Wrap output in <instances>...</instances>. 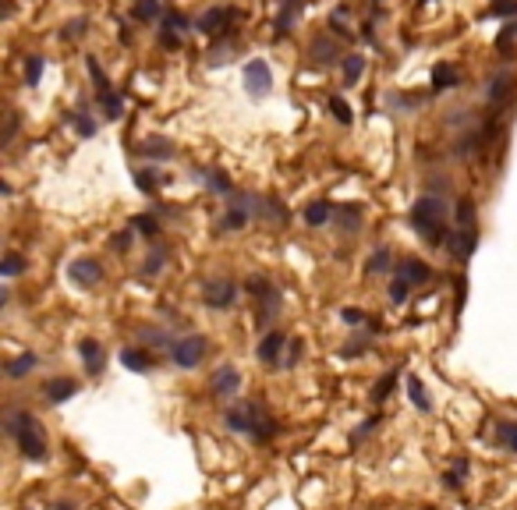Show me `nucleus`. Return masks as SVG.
I'll return each mask as SVG.
<instances>
[{
  "instance_id": "nucleus-26",
  "label": "nucleus",
  "mask_w": 517,
  "mask_h": 510,
  "mask_svg": "<svg viewBox=\"0 0 517 510\" xmlns=\"http://www.w3.org/2000/svg\"><path fill=\"white\" fill-rule=\"evenodd\" d=\"M160 0H138V4H135V11H131V18L135 21H156L160 18Z\"/></svg>"
},
{
  "instance_id": "nucleus-38",
  "label": "nucleus",
  "mask_w": 517,
  "mask_h": 510,
  "mask_svg": "<svg viewBox=\"0 0 517 510\" xmlns=\"http://www.w3.org/2000/svg\"><path fill=\"white\" fill-rule=\"evenodd\" d=\"M408 294H411V284H408L404 277H393V284H390V302L404 305V302H408Z\"/></svg>"
},
{
  "instance_id": "nucleus-19",
  "label": "nucleus",
  "mask_w": 517,
  "mask_h": 510,
  "mask_svg": "<svg viewBox=\"0 0 517 510\" xmlns=\"http://www.w3.org/2000/svg\"><path fill=\"white\" fill-rule=\"evenodd\" d=\"M36 365H39V358H36L33 351H25V354H18V358H15V362H8V376H11V379H21V376L33 372Z\"/></svg>"
},
{
  "instance_id": "nucleus-24",
  "label": "nucleus",
  "mask_w": 517,
  "mask_h": 510,
  "mask_svg": "<svg viewBox=\"0 0 517 510\" xmlns=\"http://www.w3.org/2000/svg\"><path fill=\"white\" fill-rule=\"evenodd\" d=\"M450 85H457V71H453L450 64H436L433 68V89L443 93V89H450Z\"/></svg>"
},
{
  "instance_id": "nucleus-3",
  "label": "nucleus",
  "mask_w": 517,
  "mask_h": 510,
  "mask_svg": "<svg viewBox=\"0 0 517 510\" xmlns=\"http://www.w3.org/2000/svg\"><path fill=\"white\" fill-rule=\"evenodd\" d=\"M206 337L202 334H192V337H181V340H174V347H170V362L177 365V369H195L202 358H206Z\"/></svg>"
},
{
  "instance_id": "nucleus-22",
  "label": "nucleus",
  "mask_w": 517,
  "mask_h": 510,
  "mask_svg": "<svg viewBox=\"0 0 517 510\" xmlns=\"http://www.w3.org/2000/svg\"><path fill=\"white\" fill-rule=\"evenodd\" d=\"M329 217H333V206H329V202H323V199H319V202H312V206L305 209V224H309V227H323Z\"/></svg>"
},
{
  "instance_id": "nucleus-48",
  "label": "nucleus",
  "mask_w": 517,
  "mask_h": 510,
  "mask_svg": "<svg viewBox=\"0 0 517 510\" xmlns=\"http://www.w3.org/2000/svg\"><path fill=\"white\" fill-rule=\"evenodd\" d=\"M341 319H344L347 326H361V322H365V312H361V309H344Z\"/></svg>"
},
{
  "instance_id": "nucleus-31",
  "label": "nucleus",
  "mask_w": 517,
  "mask_h": 510,
  "mask_svg": "<svg viewBox=\"0 0 517 510\" xmlns=\"http://www.w3.org/2000/svg\"><path fill=\"white\" fill-rule=\"evenodd\" d=\"M390 266H393V252H390V248H379V252L369 259V266H365V269H369V273L376 277V273H386Z\"/></svg>"
},
{
  "instance_id": "nucleus-5",
  "label": "nucleus",
  "mask_w": 517,
  "mask_h": 510,
  "mask_svg": "<svg viewBox=\"0 0 517 510\" xmlns=\"http://www.w3.org/2000/svg\"><path fill=\"white\" fill-rule=\"evenodd\" d=\"M237 390H241V372L234 365H220L217 372H212V379H209V394L212 397H234Z\"/></svg>"
},
{
  "instance_id": "nucleus-4",
  "label": "nucleus",
  "mask_w": 517,
  "mask_h": 510,
  "mask_svg": "<svg viewBox=\"0 0 517 510\" xmlns=\"http://www.w3.org/2000/svg\"><path fill=\"white\" fill-rule=\"evenodd\" d=\"M234 298H237V284H234V280L217 277V280H206V284H202V302H206L209 309H217V312L230 309Z\"/></svg>"
},
{
  "instance_id": "nucleus-51",
  "label": "nucleus",
  "mask_w": 517,
  "mask_h": 510,
  "mask_svg": "<svg viewBox=\"0 0 517 510\" xmlns=\"http://www.w3.org/2000/svg\"><path fill=\"white\" fill-rule=\"evenodd\" d=\"M493 15H517V0H510V4H507V0H500V4L493 8Z\"/></svg>"
},
{
  "instance_id": "nucleus-40",
  "label": "nucleus",
  "mask_w": 517,
  "mask_h": 510,
  "mask_svg": "<svg viewBox=\"0 0 517 510\" xmlns=\"http://www.w3.org/2000/svg\"><path fill=\"white\" fill-rule=\"evenodd\" d=\"M135 185H138L142 192H149V195H153V192L160 188V177H156L153 170H149V167H145V170H138V174H135Z\"/></svg>"
},
{
  "instance_id": "nucleus-12",
  "label": "nucleus",
  "mask_w": 517,
  "mask_h": 510,
  "mask_svg": "<svg viewBox=\"0 0 517 510\" xmlns=\"http://www.w3.org/2000/svg\"><path fill=\"white\" fill-rule=\"evenodd\" d=\"M43 394H46V401H50V404H64L68 397H75V394H78V383H75V379H68V376H60V379H50V383L43 386Z\"/></svg>"
},
{
  "instance_id": "nucleus-54",
  "label": "nucleus",
  "mask_w": 517,
  "mask_h": 510,
  "mask_svg": "<svg viewBox=\"0 0 517 510\" xmlns=\"http://www.w3.org/2000/svg\"><path fill=\"white\" fill-rule=\"evenodd\" d=\"M453 475H457V478H464V475H468V461H464V457L453 461Z\"/></svg>"
},
{
  "instance_id": "nucleus-43",
  "label": "nucleus",
  "mask_w": 517,
  "mask_h": 510,
  "mask_svg": "<svg viewBox=\"0 0 517 510\" xmlns=\"http://www.w3.org/2000/svg\"><path fill=\"white\" fill-rule=\"evenodd\" d=\"M365 351H369V340H361V337H354L351 344H344V358H358V354H365Z\"/></svg>"
},
{
  "instance_id": "nucleus-32",
  "label": "nucleus",
  "mask_w": 517,
  "mask_h": 510,
  "mask_svg": "<svg viewBox=\"0 0 517 510\" xmlns=\"http://www.w3.org/2000/svg\"><path fill=\"white\" fill-rule=\"evenodd\" d=\"M393 386H397V372H386V376L372 386V401H376V404H383V401L390 397V390H393Z\"/></svg>"
},
{
  "instance_id": "nucleus-18",
  "label": "nucleus",
  "mask_w": 517,
  "mask_h": 510,
  "mask_svg": "<svg viewBox=\"0 0 517 510\" xmlns=\"http://www.w3.org/2000/svg\"><path fill=\"white\" fill-rule=\"evenodd\" d=\"M408 397H411V404H415L418 411H433L429 390L421 386V379H418V376H408Z\"/></svg>"
},
{
  "instance_id": "nucleus-9",
  "label": "nucleus",
  "mask_w": 517,
  "mask_h": 510,
  "mask_svg": "<svg viewBox=\"0 0 517 510\" xmlns=\"http://www.w3.org/2000/svg\"><path fill=\"white\" fill-rule=\"evenodd\" d=\"M255 411H259V404H241V408H227L224 422H227V429H230V432H252V426H255Z\"/></svg>"
},
{
  "instance_id": "nucleus-15",
  "label": "nucleus",
  "mask_w": 517,
  "mask_h": 510,
  "mask_svg": "<svg viewBox=\"0 0 517 510\" xmlns=\"http://www.w3.org/2000/svg\"><path fill=\"white\" fill-rule=\"evenodd\" d=\"M277 432H280L277 418H269V415H266V408L259 404V411H255V426H252V432H248V436H252L255 443H269Z\"/></svg>"
},
{
  "instance_id": "nucleus-27",
  "label": "nucleus",
  "mask_w": 517,
  "mask_h": 510,
  "mask_svg": "<svg viewBox=\"0 0 517 510\" xmlns=\"http://www.w3.org/2000/svg\"><path fill=\"white\" fill-rule=\"evenodd\" d=\"M337 53H341V50L333 46L329 39H323V36H319V39L312 43V57H316L319 64H333V61H337Z\"/></svg>"
},
{
  "instance_id": "nucleus-1",
  "label": "nucleus",
  "mask_w": 517,
  "mask_h": 510,
  "mask_svg": "<svg viewBox=\"0 0 517 510\" xmlns=\"http://www.w3.org/2000/svg\"><path fill=\"white\" fill-rule=\"evenodd\" d=\"M4 429L18 443L25 461H46V436H43V426L33 411H11Z\"/></svg>"
},
{
  "instance_id": "nucleus-13",
  "label": "nucleus",
  "mask_w": 517,
  "mask_h": 510,
  "mask_svg": "<svg viewBox=\"0 0 517 510\" xmlns=\"http://www.w3.org/2000/svg\"><path fill=\"white\" fill-rule=\"evenodd\" d=\"M397 277H404L408 284H429L433 269L425 266L421 259H404V262H397Z\"/></svg>"
},
{
  "instance_id": "nucleus-42",
  "label": "nucleus",
  "mask_w": 517,
  "mask_h": 510,
  "mask_svg": "<svg viewBox=\"0 0 517 510\" xmlns=\"http://www.w3.org/2000/svg\"><path fill=\"white\" fill-rule=\"evenodd\" d=\"M89 33V18H75V21H68V28H64V39H78V36H85Z\"/></svg>"
},
{
  "instance_id": "nucleus-8",
  "label": "nucleus",
  "mask_w": 517,
  "mask_h": 510,
  "mask_svg": "<svg viewBox=\"0 0 517 510\" xmlns=\"http://www.w3.org/2000/svg\"><path fill=\"white\" fill-rule=\"evenodd\" d=\"M245 89L252 96H266L269 89H273V75H269V64L266 61H252L245 68Z\"/></svg>"
},
{
  "instance_id": "nucleus-41",
  "label": "nucleus",
  "mask_w": 517,
  "mask_h": 510,
  "mask_svg": "<svg viewBox=\"0 0 517 510\" xmlns=\"http://www.w3.org/2000/svg\"><path fill=\"white\" fill-rule=\"evenodd\" d=\"M329 113L337 117L341 125H351V107H347V100H341V96H333L329 100Z\"/></svg>"
},
{
  "instance_id": "nucleus-7",
  "label": "nucleus",
  "mask_w": 517,
  "mask_h": 510,
  "mask_svg": "<svg viewBox=\"0 0 517 510\" xmlns=\"http://www.w3.org/2000/svg\"><path fill=\"white\" fill-rule=\"evenodd\" d=\"M446 245H450V252H453V259H457V262H468L475 255V245H478V230L475 227H453Z\"/></svg>"
},
{
  "instance_id": "nucleus-23",
  "label": "nucleus",
  "mask_w": 517,
  "mask_h": 510,
  "mask_svg": "<svg viewBox=\"0 0 517 510\" xmlns=\"http://www.w3.org/2000/svg\"><path fill=\"white\" fill-rule=\"evenodd\" d=\"M337 220H341V227H344L347 234H354V230L361 227V206H341V209H337Z\"/></svg>"
},
{
  "instance_id": "nucleus-47",
  "label": "nucleus",
  "mask_w": 517,
  "mask_h": 510,
  "mask_svg": "<svg viewBox=\"0 0 517 510\" xmlns=\"http://www.w3.org/2000/svg\"><path fill=\"white\" fill-rule=\"evenodd\" d=\"M89 71H93V78H96V89H100V93H107V85H110V82H107L103 68H100L96 61H89Z\"/></svg>"
},
{
  "instance_id": "nucleus-33",
  "label": "nucleus",
  "mask_w": 517,
  "mask_h": 510,
  "mask_svg": "<svg viewBox=\"0 0 517 510\" xmlns=\"http://www.w3.org/2000/svg\"><path fill=\"white\" fill-rule=\"evenodd\" d=\"M43 78V57L39 53H28V61H25V82L28 85H39Z\"/></svg>"
},
{
  "instance_id": "nucleus-37",
  "label": "nucleus",
  "mask_w": 517,
  "mask_h": 510,
  "mask_svg": "<svg viewBox=\"0 0 517 510\" xmlns=\"http://www.w3.org/2000/svg\"><path fill=\"white\" fill-rule=\"evenodd\" d=\"M68 121H75L78 135H85V138H93V135H96V121H93L89 113H68Z\"/></svg>"
},
{
  "instance_id": "nucleus-55",
  "label": "nucleus",
  "mask_w": 517,
  "mask_h": 510,
  "mask_svg": "<svg viewBox=\"0 0 517 510\" xmlns=\"http://www.w3.org/2000/svg\"><path fill=\"white\" fill-rule=\"evenodd\" d=\"M298 354H301V344L294 340V344H291V354H287V365H294V362H298Z\"/></svg>"
},
{
  "instance_id": "nucleus-45",
  "label": "nucleus",
  "mask_w": 517,
  "mask_h": 510,
  "mask_svg": "<svg viewBox=\"0 0 517 510\" xmlns=\"http://www.w3.org/2000/svg\"><path fill=\"white\" fill-rule=\"evenodd\" d=\"M160 43H163L167 50H177V46H181V36H177V28H167V25H163V33H160Z\"/></svg>"
},
{
  "instance_id": "nucleus-21",
  "label": "nucleus",
  "mask_w": 517,
  "mask_h": 510,
  "mask_svg": "<svg viewBox=\"0 0 517 510\" xmlns=\"http://www.w3.org/2000/svg\"><path fill=\"white\" fill-rule=\"evenodd\" d=\"M142 156H149V160H170L174 156V145L163 142V138H149V142H142Z\"/></svg>"
},
{
  "instance_id": "nucleus-20",
  "label": "nucleus",
  "mask_w": 517,
  "mask_h": 510,
  "mask_svg": "<svg viewBox=\"0 0 517 510\" xmlns=\"http://www.w3.org/2000/svg\"><path fill=\"white\" fill-rule=\"evenodd\" d=\"M510 85H514V78L507 75V71H500L496 78H493V85H489V103H507L510 100Z\"/></svg>"
},
{
  "instance_id": "nucleus-17",
  "label": "nucleus",
  "mask_w": 517,
  "mask_h": 510,
  "mask_svg": "<svg viewBox=\"0 0 517 510\" xmlns=\"http://www.w3.org/2000/svg\"><path fill=\"white\" fill-rule=\"evenodd\" d=\"M120 365L131 369V372H149V354L142 347H125L120 351Z\"/></svg>"
},
{
  "instance_id": "nucleus-25",
  "label": "nucleus",
  "mask_w": 517,
  "mask_h": 510,
  "mask_svg": "<svg viewBox=\"0 0 517 510\" xmlns=\"http://www.w3.org/2000/svg\"><path fill=\"white\" fill-rule=\"evenodd\" d=\"M138 337H142L149 347H167V351L174 347V344H170V334H167V329H156V326H142Z\"/></svg>"
},
{
  "instance_id": "nucleus-28",
  "label": "nucleus",
  "mask_w": 517,
  "mask_h": 510,
  "mask_svg": "<svg viewBox=\"0 0 517 510\" xmlns=\"http://www.w3.org/2000/svg\"><path fill=\"white\" fill-rule=\"evenodd\" d=\"M163 266H167V248H153V252H149V259L142 262V273L145 277H156Z\"/></svg>"
},
{
  "instance_id": "nucleus-34",
  "label": "nucleus",
  "mask_w": 517,
  "mask_h": 510,
  "mask_svg": "<svg viewBox=\"0 0 517 510\" xmlns=\"http://www.w3.org/2000/svg\"><path fill=\"white\" fill-rule=\"evenodd\" d=\"M131 230H138V234H145V237H156L160 234V224H156V217H131Z\"/></svg>"
},
{
  "instance_id": "nucleus-30",
  "label": "nucleus",
  "mask_w": 517,
  "mask_h": 510,
  "mask_svg": "<svg viewBox=\"0 0 517 510\" xmlns=\"http://www.w3.org/2000/svg\"><path fill=\"white\" fill-rule=\"evenodd\" d=\"M496 439L503 446H510V454H517V422H500L496 426Z\"/></svg>"
},
{
  "instance_id": "nucleus-39",
  "label": "nucleus",
  "mask_w": 517,
  "mask_h": 510,
  "mask_svg": "<svg viewBox=\"0 0 517 510\" xmlns=\"http://www.w3.org/2000/svg\"><path fill=\"white\" fill-rule=\"evenodd\" d=\"M0 273H4V277H18V273H25V259H21L18 252H11L4 262H0Z\"/></svg>"
},
{
  "instance_id": "nucleus-14",
  "label": "nucleus",
  "mask_w": 517,
  "mask_h": 510,
  "mask_svg": "<svg viewBox=\"0 0 517 510\" xmlns=\"http://www.w3.org/2000/svg\"><path fill=\"white\" fill-rule=\"evenodd\" d=\"M237 11H227V8H209L202 18H199V33L212 36V33H220V28H227V21L234 18Z\"/></svg>"
},
{
  "instance_id": "nucleus-57",
  "label": "nucleus",
  "mask_w": 517,
  "mask_h": 510,
  "mask_svg": "<svg viewBox=\"0 0 517 510\" xmlns=\"http://www.w3.org/2000/svg\"><path fill=\"white\" fill-rule=\"evenodd\" d=\"M425 510H436V507H425Z\"/></svg>"
},
{
  "instance_id": "nucleus-10",
  "label": "nucleus",
  "mask_w": 517,
  "mask_h": 510,
  "mask_svg": "<svg viewBox=\"0 0 517 510\" xmlns=\"http://www.w3.org/2000/svg\"><path fill=\"white\" fill-rule=\"evenodd\" d=\"M78 354H82V362H85L89 376H100V372H103V362H107V354H103L100 340H93V337L78 340Z\"/></svg>"
},
{
  "instance_id": "nucleus-6",
  "label": "nucleus",
  "mask_w": 517,
  "mask_h": 510,
  "mask_svg": "<svg viewBox=\"0 0 517 510\" xmlns=\"http://www.w3.org/2000/svg\"><path fill=\"white\" fill-rule=\"evenodd\" d=\"M68 277H71V284H78V287H96V284L103 280V266H100L96 259H75V262L68 266Z\"/></svg>"
},
{
  "instance_id": "nucleus-53",
  "label": "nucleus",
  "mask_w": 517,
  "mask_h": 510,
  "mask_svg": "<svg viewBox=\"0 0 517 510\" xmlns=\"http://www.w3.org/2000/svg\"><path fill=\"white\" fill-rule=\"evenodd\" d=\"M284 33H291V11H284L277 18V36H284Z\"/></svg>"
},
{
  "instance_id": "nucleus-35",
  "label": "nucleus",
  "mask_w": 517,
  "mask_h": 510,
  "mask_svg": "<svg viewBox=\"0 0 517 510\" xmlns=\"http://www.w3.org/2000/svg\"><path fill=\"white\" fill-rule=\"evenodd\" d=\"M100 103H103V110H107V117H110V121H117V117H120V110H125L120 96H117V93H110V89H107V93H100Z\"/></svg>"
},
{
  "instance_id": "nucleus-16",
  "label": "nucleus",
  "mask_w": 517,
  "mask_h": 510,
  "mask_svg": "<svg viewBox=\"0 0 517 510\" xmlns=\"http://www.w3.org/2000/svg\"><path fill=\"white\" fill-rule=\"evenodd\" d=\"M284 344H287V337H284V334H266V337H262V344H259V351H255V354H259V362H269V365H273V362L280 358Z\"/></svg>"
},
{
  "instance_id": "nucleus-56",
  "label": "nucleus",
  "mask_w": 517,
  "mask_h": 510,
  "mask_svg": "<svg viewBox=\"0 0 517 510\" xmlns=\"http://www.w3.org/2000/svg\"><path fill=\"white\" fill-rule=\"evenodd\" d=\"M57 510H75L71 503H57Z\"/></svg>"
},
{
  "instance_id": "nucleus-36",
  "label": "nucleus",
  "mask_w": 517,
  "mask_h": 510,
  "mask_svg": "<svg viewBox=\"0 0 517 510\" xmlns=\"http://www.w3.org/2000/svg\"><path fill=\"white\" fill-rule=\"evenodd\" d=\"M453 217H457V227H475V202H471V199H461V202H457V213H453Z\"/></svg>"
},
{
  "instance_id": "nucleus-49",
  "label": "nucleus",
  "mask_w": 517,
  "mask_h": 510,
  "mask_svg": "<svg viewBox=\"0 0 517 510\" xmlns=\"http://www.w3.org/2000/svg\"><path fill=\"white\" fill-rule=\"evenodd\" d=\"M15 131H18V113H8V128H4V145L15 138Z\"/></svg>"
},
{
  "instance_id": "nucleus-44",
  "label": "nucleus",
  "mask_w": 517,
  "mask_h": 510,
  "mask_svg": "<svg viewBox=\"0 0 517 510\" xmlns=\"http://www.w3.org/2000/svg\"><path fill=\"white\" fill-rule=\"evenodd\" d=\"M163 25H167V28H177V33H181V28H188V18L177 15V11H167V15H163Z\"/></svg>"
},
{
  "instance_id": "nucleus-29",
  "label": "nucleus",
  "mask_w": 517,
  "mask_h": 510,
  "mask_svg": "<svg viewBox=\"0 0 517 510\" xmlns=\"http://www.w3.org/2000/svg\"><path fill=\"white\" fill-rule=\"evenodd\" d=\"M361 71H365V57H358V53L344 57V82H347V85H354V82L361 78Z\"/></svg>"
},
{
  "instance_id": "nucleus-50",
  "label": "nucleus",
  "mask_w": 517,
  "mask_h": 510,
  "mask_svg": "<svg viewBox=\"0 0 517 510\" xmlns=\"http://www.w3.org/2000/svg\"><path fill=\"white\" fill-rule=\"evenodd\" d=\"M514 36H517V21H514V25H507V33H500V39H496V46H500V50H507V43H510Z\"/></svg>"
},
{
  "instance_id": "nucleus-46",
  "label": "nucleus",
  "mask_w": 517,
  "mask_h": 510,
  "mask_svg": "<svg viewBox=\"0 0 517 510\" xmlns=\"http://www.w3.org/2000/svg\"><path fill=\"white\" fill-rule=\"evenodd\" d=\"M372 429H376V418H369V422H361V426H358V432L351 436V443L358 446V443H361L365 436H372Z\"/></svg>"
},
{
  "instance_id": "nucleus-2",
  "label": "nucleus",
  "mask_w": 517,
  "mask_h": 510,
  "mask_svg": "<svg viewBox=\"0 0 517 510\" xmlns=\"http://www.w3.org/2000/svg\"><path fill=\"white\" fill-rule=\"evenodd\" d=\"M411 224H415V230L425 237L429 245H443V242H450L446 237V202L439 199V195H421L418 202H415V209H411Z\"/></svg>"
},
{
  "instance_id": "nucleus-52",
  "label": "nucleus",
  "mask_w": 517,
  "mask_h": 510,
  "mask_svg": "<svg viewBox=\"0 0 517 510\" xmlns=\"http://www.w3.org/2000/svg\"><path fill=\"white\" fill-rule=\"evenodd\" d=\"M128 245H131V230H125V234H117V237H114V248H117V252H125Z\"/></svg>"
},
{
  "instance_id": "nucleus-11",
  "label": "nucleus",
  "mask_w": 517,
  "mask_h": 510,
  "mask_svg": "<svg viewBox=\"0 0 517 510\" xmlns=\"http://www.w3.org/2000/svg\"><path fill=\"white\" fill-rule=\"evenodd\" d=\"M195 181H202L209 192H217V195H230L234 192L230 177L224 170H212V167H195Z\"/></svg>"
}]
</instances>
